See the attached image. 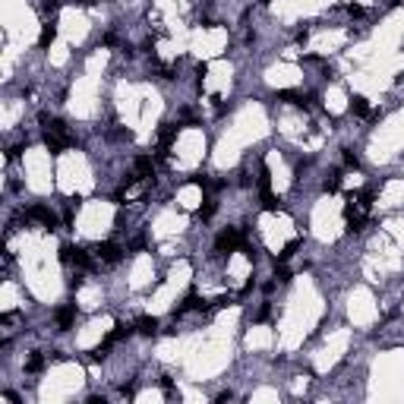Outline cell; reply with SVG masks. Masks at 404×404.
Masks as SVG:
<instances>
[{
  "label": "cell",
  "instance_id": "obj_1",
  "mask_svg": "<svg viewBox=\"0 0 404 404\" xmlns=\"http://www.w3.org/2000/svg\"><path fill=\"white\" fill-rule=\"evenodd\" d=\"M41 123L48 126V133H45V145H48V149L54 152V155L73 145V136L63 130V123H60V120H51L48 114H41Z\"/></svg>",
  "mask_w": 404,
  "mask_h": 404
},
{
  "label": "cell",
  "instance_id": "obj_2",
  "mask_svg": "<svg viewBox=\"0 0 404 404\" xmlns=\"http://www.w3.org/2000/svg\"><path fill=\"white\" fill-rule=\"evenodd\" d=\"M246 240H243V231H237V228H228V231H221L218 240H215V246H218V253H234L240 250Z\"/></svg>",
  "mask_w": 404,
  "mask_h": 404
},
{
  "label": "cell",
  "instance_id": "obj_3",
  "mask_svg": "<svg viewBox=\"0 0 404 404\" xmlns=\"http://www.w3.org/2000/svg\"><path fill=\"white\" fill-rule=\"evenodd\" d=\"M29 218H35V221H41V225H45L48 231H54L57 228V215L48 209V205H32L29 209Z\"/></svg>",
  "mask_w": 404,
  "mask_h": 404
},
{
  "label": "cell",
  "instance_id": "obj_4",
  "mask_svg": "<svg viewBox=\"0 0 404 404\" xmlns=\"http://www.w3.org/2000/svg\"><path fill=\"white\" fill-rule=\"evenodd\" d=\"M98 256L105 262H120V259H123V250H120L117 243H111V240H105V243L98 246Z\"/></svg>",
  "mask_w": 404,
  "mask_h": 404
},
{
  "label": "cell",
  "instance_id": "obj_5",
  "mask_svg": "<svg viewBox=\"0 0 404 404\" xmlns=\"http://www.w3.org/2000/svg\"><path fill=\"white\" fill-rule=\"evenodd\" d=\"M174 136H177V126L174 123H165V130H161V136H158V155H161V158H165V155H168V145L171 142H174Z\"/></svg>",
  "mask_w": 404,
  "mask_h": 404
},
{
  "label": "cell",
  "instance_id": "obj_6",
  "mask_svg": "<svg viewBox=\"0 0 404 404\" xmlns=\"http://www.w3.org/2000/svg\"><path fill=\"white\" fill-rule=\"evenodd\" d=\"M136 332H139V335H155V332H158V319H155V316H142V319H136Z\"/></svg>",
  "mask_w": 404,
  "mask_h": 404
},
{
  "label": "cell",
  "instance_id": "obj_7",
  "mask_svg": "<svg viewBox=\"0 0 404 404\" xmlns=\"http://www.w3.org/2000/svg\"><path fill=\"white\" fill-rule=\"evenodd\" d=\"M73 262L79 265V269H85V272H92V269H95V262H92V256L85 253V250H79V246H73Z\"/></svg>",
  "mask_w": 404,
  "mask_h": 404
},
{
  "label": "cell",
  "instance_id": "obj_8",
  "mask_svg": "<svg viewBox=\"0 0 404 404\" xmlns=\"http://www.w3.org/2000/svg\"><path fill=\"white\" fill-rule=\"evenodd\" d=\"M73 316H76L73 306H60V309H57V325H60V329H70V325H73Z\"/></svg>",
  "mask_w": 404,
  "mask_h": 404
},
{
  "label": "cell",
  "instance_id": "obj_9",
  "mask_svg": "<svg viewBox=\"0 0 404 404\" xmlns=\"http://www.w3.org/2000/svg\"><path fill=\"white\" fill-rule=\"evenodd\" d=\"M133 329H136V325H126V322H117V325H114V332H111V335H108V341H111V345H114V341H120V338H126V335H130Z\"/></svg>",
  "mask_w": 404,
  "mask_h": 404
},
{
  "label": "cell",
  "instance_id": "obj_10",
  "mask_svg": "<svg viewBox=\"0 0 404 404\" xmlns=\"http://www.w3.org/2000/svg\"><path fill=\"white\" fill-rule=\"evenodd\" d=\"M54 35H57V25L54 22H45V29H41V35H38V45L48 48L51 41H54Z\"/></svg>",
  "mask_w": 404,
  "mask_h": 404
},
{
  "label": "cell",
  "instance_id": "obj_11",
  "mask_svg": "<svg viewBox=\"0 0 404 404\" xmlns=\"http://www.w3.org/2000/svg\"><path fill=\"white\" fill-rule=\"evenodd\" d=\"M136 174H139L142 180H152V158H136Z\"/></svg>",
  "mask_w": 404,
  "mask_h": 404
},
{
  "label": "cell",
  "instance_id": "obj_12",
  "mask_svg": "<svg viewBox=\"0 0 404 404\" xmlns=\"http://www.w3.org/2000/svg\"><path fill=\"white\" fill-rule=\"evenodd\" d=\"M350 111H354V114H360V117H366V114H369L366 98H363V95H354V98H350Z\"/></svg>",
  "mask_w": 404,
  "mask_h": 404
},
{
  "label": "cell",
  "instance_id": "obj_13",
  "mask_svg": "<svg viewBox=\"0 0 404 404\" xmlns=\"http://www.w3.org/2000/svg\"><path fill=\"white\" fill-rule=\"evenodd\" d=\"M25 369H29V373H41V369H45V357H41V354H32L29 360H25Z\"/></svg>",
  "mask_w": 404,
  "mask_h": 404
},
{
  "label": "cell",
  "instance_id": "obj_14",
  "mask_svg": "<svg viewBox=\"0 0 404 404\" xmlns=\"http://www.w3.org/2000/svg\"><path fill=\"white\" fill-rule=\"evenodd\" d=\"M338 186H341V171H332L329 180H325V193H338Z\"/></svg>",
  "mask_w": 404,
  "mask_h": 404
},
{
  "label": "cell",
  "instance_id": "obj_15",
  "mask_svg": "<svg viewBox=\"0 0 404 404\" xmlns=\"http://www.w3.org/2000/svg\"><path fill=\"white\" fill-rule=\"evenodd\" d=\"M262 209L265 212H278V199L272 196V190H262Z\"/></svg>",
  "mask_w": 404,
  "mask_h": 404
},
{
  "label": "cell",
  "instance_id": "obj_16",
  "mask_svg": "<svg viewBox=\"0 0 404 404\" xmlns=\"http://www.w3.org/2000/svg\"><path fill=\"white\" fill-rule=\"evenodd\" d=\"M269 183H272L269 168H265V165H259V190H269Z\"/></svg>",
  "mask_w": 404,
  "mask_h": 404
},
{
  "label": "cell",
  "instance_id": "obj_17",
  "mask_svg": "<svg viewBox=\"0 0 404 404\" xmlns=\"http://www.w3.org/2000/svg\"><path fill=\"white\" fill-rule=\"evenodd\" d=\"M297 246H300V240H290V243L285 246V250L278 253V259H281V262H285V259H290V256H294V250H297Z\"/></svg>",
  "mask_w": 404,
  "mask_h": 404
},
{
  "label": "cell",
  "instance_id": "obj_18",
  "mask_svg": "<svg viewBox=\"0 0 404 404\" xmlns=\"http://www.w3.org/2000/svg\"><path fill=\"white\" fill-rule=\"evenodd\" d=\"M212 215H215V202L209 199V202H205V205H202V209H199V218H202V221H209V218H212Z\"/></svg>",
  "mask_w": 404,
  "mask_h": 404
},
{
  "label": "cell",
  "instance_id": "obj_19",
  "mask_svg": "<svg viewBox=\"0 0 404 404\" xmlns=\"http://www.w3.org/2000/svg\"><path fill=\"white\" fill-rule=\"evenodd\" d=\"M345 165H347V168H354V171H357V168H360V158H357V155H354V152H345Z\"/></svg>",
  "mask_w": 404,
  "mask_h": 404
},
{
  "label": "cell",
  "instance_id": "obj_20",
  "mask_svg": "<svg viewBox=\"0 0 404 404\" xmlns=\"http://www.w3.org/2000/svg\"><path fill=\"white\" fill-rule=\"evenodd\" d=\"M60 259H63V262H73V246H60Z\"/></svg>",
  "mask_w": 404,
  "mask_h": 404
},
{
  "label": "cell",
  "instance_id": "obj_21",
  "mask_svg": "<svg viewBox=\"0 0 404 404\" xmlns=\"http://www.w3.org/2000/svg\"><path fill=\"white\" fill-rule=\"evenodd\" d=\"M60 10V0H48L45 3V13H57Z\"/></svg>",
  "mask_w": 404,
  "mask_h": 404
},
{
  "label": "cell",
  "instance_id": "obj_22",
  "mask_svg": "<svg viewBox=\"0 0 404 404\" xmlns=\"http://www.w3.org/2000/svg\"><path fill=\"white\" fill-rule=\"evenodd\" d=\"M275 278H278V281H290V272L288 269H278V272H275Z\"/></svg>",
  "mask_w": 404,
  "mask_h": 404
},
{
  "label": "cell",
  "instance_id": "obj_23",
  "mask_svg": "<svg viewBox=\"0 0 404 404\" xmlns=\"http://www.w3.org/2000/svg\"><path fill=\"white\" fill-rule=\"evenodd\" d=\"M76 3H95V0H76Z\"/></svg>",
  "mask_w": 404,
  "mask_h": 404
}]
</instances>
